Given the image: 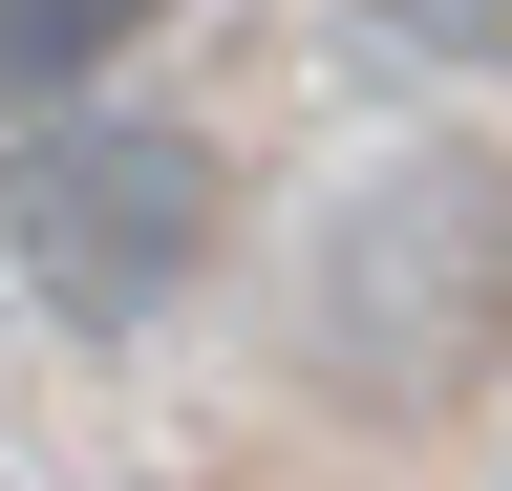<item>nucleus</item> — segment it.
Instances as JSON below:
<instances>
[{
	"instance_id": "1",
	"label": "nucleus",
	"mask_w": 512,
	"mask_h": 491,
	"mask_svg": "<svg viewBox=\"0 0 512 491\" xmlns=\"http://www.w3.org/2000/svg\"><path fill=\"white\" fill-rule=\"evenodd\" d=\"M0 257H22L43 321H150V299L214 257V150L128 129V107H43L0 150Z\"/></svg>"
},
{
	"instance_id": "2",
	"label": "nucleus",
	"mask_w": 512,
	"mask_h": 491,
	"mask_svg": "<svg viewBox=\"0 0 512 491\" xmlns=\"http://www.w3.org/2000/svg\"><path fill=\"white\" fill-rule=\"evenodd\" d=\"M150 43V0H0V107H64L86 65Z\"/></svg>"
},
{
	"instance_id": "3",
	"label": "nucleus",
	"mask_w": 512,
	"mask_h": 491,
	"mask_svg": "<svg viewBox=\"0 0 512 491\" xmlns=\"http://www.w3.org/2000/svg\"><path fill=\"white\" fill-rule=\"evenodd\" d=\"M406 22H427V43H491V0H406Z\"/></svg>"
}]
</instances>
